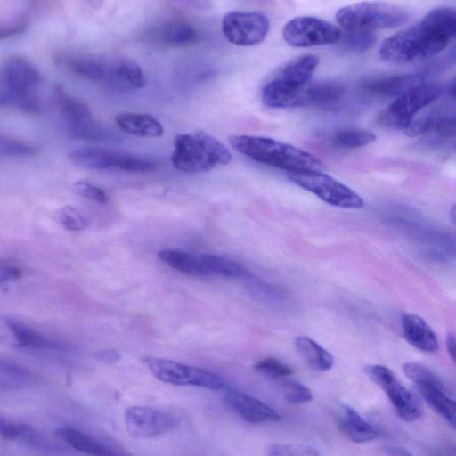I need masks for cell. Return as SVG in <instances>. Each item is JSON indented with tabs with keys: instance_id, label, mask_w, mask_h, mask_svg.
Segmentation results:
<instances>
[{
	"instance_id": "cell-14",
	"label": "cell",
	"mask_w": 456,
	"mask_h": 456,
	"mask_svg": "<svg viewBox=\"0 0 456 456\" xmlns=\"http://www.w3.org/2000/svg\"><path fill=\"white\" fill-rule=\"evenodd\" d=\"M127 434L134 439H147L171 432L178 420L171 414L142 405L129 406L124 412Z\"/></svg>"
},
{
	"instance_id": "cell-32",
	"label": "cell",
	"mask_w": 456,
	"mask_h": 456,
	"mask_svg": "<svg viewBox=\"0 0 456 456\" xmlns=\"http://www.w3.org/2000/svg\"><path fill=\"white\" fill-rule=\"evenodd\" d=\"M200 258L209 273L227 277H240L245 273L241 265L227 258L211 254L200 255Z\"/></svg>"
},
{
	"instance_id": "cell-10",
	"label": "cell",
	"mask_w": 456,
	"mask_h": 456,
	"mask_svg": "<svg viewBox=\"0 0 456 456\" xmlns=\"http://www.w3.org/2000/svg\"><path fill=\"white\" fill-rule=\"evenodd\" d=\"M0 344L53 354H68L72 351L68 344L52 338L7 315H0Z\"/></svg>"
},
{
	"instance_id": "cell-37",
	"label": "cell",
	"mask_w": 456,
	"mask_h": 456,
	"mask_svg": "<svg viewBox=\"0 0 456 456\" xmlns=\"http://www.w3.org/2000/svg\"><path fill=\"white\" fill-rule=\"evenodd\" d=\"M57 216L61 226L69 232L85 231L89 226L88 220L71 206L62 207L58 211Z\"/></svg>"
},
{
	"instance_id": "cell-24",
	"label": "cell",
	"mask_w": 456,
	"mask_h": 456,
	"mask_svg": "<svg viewBox=\"0 0 456 456\" xmlns=\"http://www.w3.org/2000/svg\"><path fill=\"white\" fill-rule=\"evenodd\" d=\"M344 93L340 82L319 80L308 82L295 99L292 107H309L329 104L338 100Z\"/></svg>"
},
{
	"instance_id": "cell-5",
	"label": "cell",
	"mask_w": 456,
	"mask_h": 456,
	"mask_svg": "<svg viewBox=\"0 0 456 456\" xmlns=\"http://www.w3.org/2000/svg\"><path fill=\"white\" fill-rule=\"evenodd\" d=\"M410 18L401 6L383 2H361L341 7L336 20L345 31L373 32L399 27Z\"/></svg>"
},
{
	"instance_id": "cell-30",
	"label": "cell",
	"mask_w": 456,
	"mask_h": 456,
	"mask_svg": "<svg viewBox=\"0 0 456 456\" xmlns=\"http://www.w3.org/2000/svg\"><path fill=\"white\" fill-rule=\"evenodd\" d=\"M376 134L370 131L357 128L341 129L336 132L331 142L343 149H356L372 143Z\"/></svg>"
},
{
	"instance_id": "cell-44",
	"label": "cell",
	"mask_w": 456,
	"mask_h": 456,
	"mask_svg": "<svg viewBox=\"0 0 456 456\" xmlns=\"http://www.w3.org/2000/svg\"><path fill=\"white\" fill-rule=\"evenodd\" d=\"M95 358L103 362L113 363L118 362L121 355L114 349H105L95 353Z\"/></svg>"
},
{
	"instance_id": "cell-39",
	"label": "cell",
	"mask_w": 456,
	"mask_h": 456,
	"mask_svg": "<svg viewBox=\"0 0 456 456\" xmlns=\"http://www.w3.org/2000/svg\"><path fill=\"white\" fill-rule=\"evenodd\" d=\"M343 46L351 51L362 52L370 48L375 42L376 37L373 32H349L340 37Z\"/></svg>"
},
{
	"instance_id": "cell-3",
	"label": "cell",
	"mask_w": 456,
	"mask_h": 456,
	"mask_svg": "<svg viewBox=\"0 0 456 456\" xmlns=\"http://www.w3.org/2000/svg\"><path fill=\"white\" fill-rule=\"evenodd\" d=\"M231 160L229 149L205 132L181 133L174 139L171 162L181 172H208L216 167L227 165Z\"/></svg>"
},
{
	"instance_id": "cell-41",
	"label": "cell",
	"mask_w": 456,
	"mask_h": 456,
	"mask_svg": "<svg viewBox=\"0 0 456 456\" xmlns=\"http://www.w3.org/2000/svg\"><path fill=\"white\" fill-rule=\"evenodd\" d=\"M23 274L21 265L11 258H0V285L5 286L19 280Z\"/></svg>"
},
{
	"instance_id": "cell-48",
	"label": "cell",
	"mask_w": 456,
	"mask_h": 456,
	"mask_svg": "<svg viewBox=\"0 0 456 456\" xmlns=\"http://www.w3.org/2000/svg\"><path fill=\"white\" fill-rule=\"evenodd\" d=\"M20 388V386L0 378V391H9Z\"/></svg>"
},
{
	"instance_id": "cell-26",
	"label": "cell",
	"mask_w": 456,
	"mask_h": 456,
	"mask_svg": "<svg viewBox=\"0 0 456 456\" xmlns=\"http://www.w3.org/2000/svg\"><path fill=\"white\" fill-rule=\"evenodd\" d=\"M338 425L345 436L356 444L372 441L379 436L377 429L349 405L342 406Z\"/></svg>"
},
{
	"instance_id": "cell-47",
	"label": "cell",
	"mask_w": 456,
	"mask_h": 456,
	"mask_svg": "<svg viewBox=\"0 0 456 456\" xmlns=\"http://www.w3.org/2000/svg\"><path fill=\"white\" fill-rule=\"evenodd\" d=\"M390 456H413L409 451L403 447L390 446L387 448Z\"/></svg>"
},
{
	"instance_id": "cell-4",
	"label": "cell",
	"mask_w": 456,
	"mask_h": 456,
	"mask_svg": "<svg viewBox=\"0 0 456 456\" xmlns=\"http://www.w3.org/2000/svg\"><path fill=\"white\" fill-rule=\"evenodd\" d=\"M318 64L319 59L314 54H303L288 61L263 86V103L275 109L292 107L297 94L311 81Z\"/></svg>"
},
{
	"instance_id": "cell-19",
	"label": "cell",
	"mask_w": 456,
	"mask_h": 456,
	"mask_svg": "<svg viewBox=\"0 0 456 456\" xmlns=\"http://www.w3.org/2000/svg\"><path fill=\"white\" fill-rule=\"evenodd\" d=\"M53 58L57 65L78 77L102 83L104 79L107 59L66 52L57 53Z\"/></svg>"
},
{
	"instance_id": "cell-45",
	"label": "cell",
	"mask_w": 456,
	"mask_h": 456,
	"mask_svg": "<svg viewBox=\"0 0 456 456\" xmlns=\"http://www.w3.org/2000/svg\"><path fill=\"white\" fill-rule=\"evenodd\" d=\"M16 98L13 93L0 86V107H11L15 109Z\"/></svg>"
},
{
	"instance_id": "cell-21",
	"label": "cell",
	"mask_w": 456,
	"mask_h": 456,
	"mask_svg": "<svg viewBox=\"0 0 456 456\" xmlns=\"http://www.w3.org/2000/svg\"><path fill=\"white\" fill-rule=\"evenodd\" d=\"M402 328L404 338L415 348L426 353H436L439 344L430 326L419 315L402 313Z\"/></svg>"
},
{
	"instance_id": "cell-35",
	"label": "cell",
	"mask_w": 456,
	"mask_h": 456,
	"mask_svg": "<svg viewBox=\"0 0 456 456\" xmlns=\"http://www.w3.org/2000/svg\"><path fill=\"white\" fill-rule=\"evenodd\" d=\"M268 456H322L317 448L299 443H277L269 446Z\"/></svg>"
},
{
	"instance_id": "cell-23",
	"label": "cell",
	"mask_w": 456,
	"mask_h": 456,
	"mask_svg": "<svg viewBox=\"0 0 456 456\" xmlns=\"http://www.w3.org/2000/svg\"><path fill=\"white\" fill-rule=\"evenodd\" d=\"M423 83L424 77L420 74H400L369 80L362 85V89L375 97H397Z\"/></svg>"
},
{
	"instance_id": "cell-13",
	"label": "cell",
	"mask_w": 456,
	"mask_h": 456,
	"mask_svg": "<svg viewBox=\"0 0 456 456\" xmlns=\"http://www.w3.org/2000/svg\"><path fill=\"white\" fill-rule=\"evenodd\" d=\"M270 28L268 18L256 12L233 11L222 20L224 37L233 45L253 46L266 37Z\"/></svg>"
},
{
	"instance_id": "cell-17",
	"label": "cell",
	"mask_w": 456,
	"mask_h": 456,
	"mask_svg": "<svg viewBox=\"0 0 456 456\" xmlns=\"http://www.w3.org/2000/svg\"><path fill=\"white\" fill-rule=\"evenodd\" d=\"M145 82L142 69L134 61L126 58L108 60L102 83L109 87L129 92L143 87Z\"/></svg>"
},
{
	"instance_id": "cell-6",
	"label": "cell",
	"mask_w": 456,
	"mask_h": 456,
	"mask_svg": "<svg viewBox=\"0 0 456 456\" xmlns=\"http://www.w3.org/2000/svg\"><path fill=\"white\" fill-rule=\"evenodd\" d=\"M68 159L74 165L91 170H117L144 174L157 169L158 162L138 154L98 146L71 149Z\"/></svg>"
},
{
	"instance_id": "cell-7",
	"label": "cell",
	"mask_w": 456,
	"mask_h": 456,
	"mask_svg": "<svg viewBox=\"0 0 456 456\" xmlns=\"http://www.w3.org/2000/svg\"><path fill=\"white\" fill-rule=\"evenodd\" d=\"M442 93L436 84H420L398 95L378 117L377 123L387 128L406 130L416 115L434 102Z\"/></svg>"
},
{
	"instance_id": "cell-38",
	"label": "cell",
	"mask_w": 456,
	"mask_h": 456,
	"mask_svg": "<svg viewBox=\"0 0 456 456\" xmlns=\"http://www.w3.org/2000/svg\"><path fill=\"white\" fill-rule=\"evenodd\" d=\"M254 368L273 379H284L293 373V370L289 366L273 357H267L258 361Z\"/></svg>"
},
{
	"instance_id": "cell-42",
	"label": "cell",
	"mask_w": 456,
	"mask_h": 456,
	"mask_svg": "<svg viewBox=\"0 0 456 456\" xmlns=\"http://www.w3.org/2000/svg\"><path fill=\"white\" fill-rule=\"evenodd\" d=\"M73 188L77 194L84 198L97 201L99 203H105L108 201V196L106 192L90 182L77 181L74 183Z\"/></svg>"
},
{
	"instance_id": "cell-33",
	"label": "cell",
	"mask_w": 456,
	"mask_h": 456,
	"mask_svg": "<svg viewBox=\"0 0 456 456\" xmlns=\"http://www.w3.org/2000/svg\"><path fill=\"white\" fill-rule=\"evenodd\" d=\"M37 151V147L28 142L0 134V158L30 157Z\"/></svg>"
},
{
	"instance_id": "cell-16",
	"label": "cell",
	"mask_w": 456,
	"mask_h": 456,
	"mask_svg": "<svg viewBox=\"0 0 456 456\" xmlns=\"http://www.w3.org/2000/svg\"><path fill=\"white\" fill-rule=\"evenodd\" d=\"M224 401L232 411L248 423H272L281 419L280 414L267 403L242 392L227 388Z\"/></svg>"
},
{
	"instance_id": "cell-20",
	"label": "cell",
	"mask_w": 456,
	"mask_h": 456,
	"mask_svg": "<svg viewBox=\"0 0 456 456\" xmlns=\"http://www.w3.org/2000/svg\"><path fill=\"white\" fill-rule=\"evenodd\" d=\"M56 433L72 448L88 456H129L122 449L102 443L72 427H60Z\"/></svg>"
},
{
	"instance_id": "cell-40",
	"label": "cell",
	"mask_w": 456,
	"mask_h": 456,
	"mask_svg": "<svg viewBox=\"0 0 456 456\" xmlns=\"http://www.w3.org/2000/svg\"><path fill=\"white\" fill-rule=\"evenodd\" d=\"M283 394L290 403H305L313 399L311 390L296 381H286L283 384Z\"/></svg>"
},
{
	"instance_id": "cell-27",
	"label": "cell",
	"mask_w": 456,
	"mask_h": 456,
	"mask_svg": "<svg viewBox=\"0 0 456 456\" xmlns=\"http://www.w3.org/2000/svg\"><path fill=\"white\" fill-rule=\"evenodd\" d=\"M116 125L125 133L140 137H159L164 133L160 122L149 114L123 112L115 117Z\"/></svg>"
},
{
	"instance_id": "cell-43",
	"label": "cell",
	"mask_w": 456,
	"mask_h": 456,
	"mask_svg": "<svg viewBox=\"0 0 456 456\" xmlns=\"http://www.w3.org/2000/svg\"><path fill=\"white\" fill-rule=\"evenodd\" d=\"M25 424L0 416V436L7 440L20 441Z\"/></svg>"
},
{
	"instance_id": "cell-15",
	"label": "cell",
	"mask_w": 456,
	"mask_h": 456,
	"mask_svg": "<svg viewBox=\"0 0 456 456\" xmlns=\"http://www.w3.org/2000/svg\"><path fill=\"white\" fill-rule=\"evenodd\" d=\"M1 77L4 88L21 94H35L42 82L39 69L26 58L17 55L10 56L4 61Z\"/></svg>"
},
{
	"instance_id": "cell-11",
	"label": "cell",
	"mask_w": 456,
	"mask_h": 456,
	"mask_svg": "<svg viewBox=\"0 0 456 456\" xmlns=\"http://www.w3.org/2000/svg\"><path fill=\"white\" fill-rule=\"evenodd\" d=\"M341 31L331 23L312 16L289 20L282 29L285 42L294 47H312L339 41Z\"/></svg>"
},
{
	"instance_id": "cell-36",
	"label": "cell",
	"mask_w": 456,
	"mask_h": 456,
	"mask_svg": "<svg viewBox=\"0 0 456 456\" xmlns=\"http://www.w3.org/2000/svg\"><path fill=\"white\" fill-rule=\"evenodd\" d=\"M28 21V17L23 13L0 16V41L23 33Z\"/></svg>"
},
{
	"instance_id": "cell-25",
	"label": "cell",
	"mask_w": 456,
	"mask_h": 456,
	"mask_svg": "<svg viewBox=\"0 0 456 456\" xmlns=\"http://www.w3.org/2000/svg\"><path fill=\"white\" fill-rule=\"evenodd\" d=\"M424 401L447 423L455 428V402L448 395L447 388L441 379L416 386Z\"/></svg>"
},
{
	"instance_id": "cell-12",
	"label": "cell",
	"mask_w": 456,
	"mask_h": 456,
	"mask_svg": "<svg viewBox=\"0 0 456 456\" xmlns=\"http://www.w3.org/2000/svg\"><path fill=\"white\" fill-rule=\"evenodd\" d=\"M365 372L387 395L397 415L407 422L415 421L422 414V409L416 397L386 366L369 365Z\"/></svg>"
},
{
	"instance_id": "cell-18",
	"label": "cell",
	"mask_w": 456,
	"mask_h": 456,
	"mask_svg": "<svg viewBox=\"0 0 456 456\" xmlns=\"http://www.w3.org/2000/svg\"><path fill=\"white\" fill-rule=\"evenodd\" d=\"M53 102L68 123L69 133L84 131L95 125L89 106L81 99L67 93L61 86L53 90Z\"/></svg>"
},
{
	"instance_id": "cell-9",
	"label": "cell",
	"mask_w": 456,
	"mask_h": 456,
	"mask_svg": "<svg viewBox=\"0 0 456 456\" xmlns=\"http://www.w3.org/2000/svg\"><path fill=\"white\" fill-rule=\"evenodd\" d=\"M142 361L159 380L167 384L191 386L211 390L229 388L223 379L205 369L152 356H144Z\"/></svg>"
},
{
	"instance_id": "cell-28",
	"label": "cell",
	"mask_w": 456,
	"mask_h": 456,
	"mask_svg": "<svg viewBox=\"0 0 456 456\" xmlns=\"http://www.w3.org/2000/svg\"><path fill=\"white\" fill-rule=\"evenodd\" d=\"M295 347L305 362L315 370L326 371L333 366L334 358L330 353L309 337H297Z\"/></svg>"
},
{
	"instance_id": "cell-31",
	"label": "cell",
	"mask_w": 456,
	"mask_h": 456,
	"mask_svg": "<svg viewBox=\"0 0 456 456\" xmlns=\"http://www.w3.org/2000/svg\"><path fill=\"white\" fill-rule=\"evenodd\" d=\"M164 40L172 46H183L194 43L198 33L193 26L183 20H176L165 28Z\"/></svg>"
},
{
	"instance_id": "cell-8",
	"label": "cell",
	"mask_w": 456,
	"mask_h": 456,
	"mask_svg": "<svg viewBox=\"0 0 456 456\" xmlns=\"http://www.w3.org/2000/svg\"><path fill=\"white\" fill-rule=\"evenodd\" d=\"M287 177L331 206L351 209L364 206L363 199L356 191L320 170L289 172Z\"/></svg>"
},
{
	"instance_id": "cell-2",
	"label": "cell",
	"mask_w": 456,
	"mask_h": 456,
	"mask_svg": "<svg viewBox=\"0 0 456 456\" xmlns=\"http://www.w3.org/2000/svg\"><path fill=\"white\" fill-rule=\"evenodd\" d=\"M231 146L248 158L289 172L322 170L323 163L314 155L289 143L257 135H231Z\"/></svg>"
},
{
	"instance_id": "cell-46",
	"label": "cell",
	"mask_w": 456,
	"mask_h": 456,
	"mask_svg": "<svg viewBox=\"0 0 456 456\" xmlns=\"http://www.w3.org/2000/svg\"><path fill=\"white\" fill-rule=\"evenodd\" d=\"M446 347L450 357L453 362H455L454 336L451 331H448L446 335Z\"/></svg>"
},
{
	"instance_id": "cell-29",
	"label": "cell",
	"mask_w": 456,
	"mask_h": 456,
	"mask_svg": "<svg viewBox=\"0 0 456 456\" xmlns=\"http://www.w3.org/2000/svg\"><path fill=\"white\" fill-rule=\"evenodd\" d=\"M159 258L172 268L191 276H206L210 274L201 262L186 252L177 249H163L158 253Z\"/></svg>"
},
{
	"instance_id": "cell-1",
	"label": "cell",
	"mask_w": 456,
	"mask_h": 456,
	"mask_svg": "<svg viewBox=\"0 0 456 456\" xmlns=\"http://www.w3.org/2000/svg\"><path fill=\"white\" fill-rule=\"evenodd\" d=\"M455 34V9L437 7L416 24L385 39L379 48V56L383 61L393 63L427 59L445 49Z\"/></svg>"
},
{
	"instance_id": "cell-22",
	"label": "cell",
	"mask_w": 456,
	"mask_h": 456,
	"mask_svg": "<svg viewBox=\"0 0 456 456\" xmlns=\"http://www.w3.org/2000/svg\"><path fill=\"white\" fill-rule=\"evenodd\" d=\"M455 119L442 109H433L421 117L414 118L405 133L409 136H417L427 133H435L441 138H451L454 134Z\"/></svg>"
},
{
	"instance_id": "cell-34",
	"label": "cell",
	"mask_w": 456,
	"mask_h": 456,
	"mask_svg": "<svg viewBox=\"0 0 456 456\" xmlns=\"http://www.w3.org/2000/svg\"><path fill=\"white\" fill-rule=\"evenodd\" d=\"M0 378L20 387L35 381L34 374L27 368L0 357Z\"/></svg>"
},
{
	"instance_id": "cell-49",
	"label": "cell",
	"mask_w": 456,
	"mask_h": 456,
	"mask_svg": "<svg viewBox=\"0 0 456 456\" xmlns=\"http://www.w3.org/2000/svg\"><path fill=\"white\" fill-rule=\"evenodd\" d=\"M455 207L453 206L452 210H451V216H452V222L454 223V220H455Z\"/></svg>"
}]
</instances>
